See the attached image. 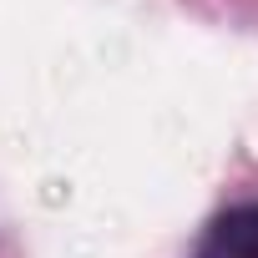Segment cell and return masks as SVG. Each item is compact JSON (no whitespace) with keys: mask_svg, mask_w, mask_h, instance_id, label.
Masks as SVG:
<instances>
[{"mask_svg":"<svg viewBox=\"0 0 258 258\" xmlns=\"http://www.w3.org/2000/svg\"><path fill=\"white\" fill-rule=\"evenodd\" d=\"M208 248H213L218 258H258V203L228 208V213L213 223Z\"/></svg>","mask_w":258,"mask_h":258,"instance_id":"obj_1","label":"cell"}]
</instances>
